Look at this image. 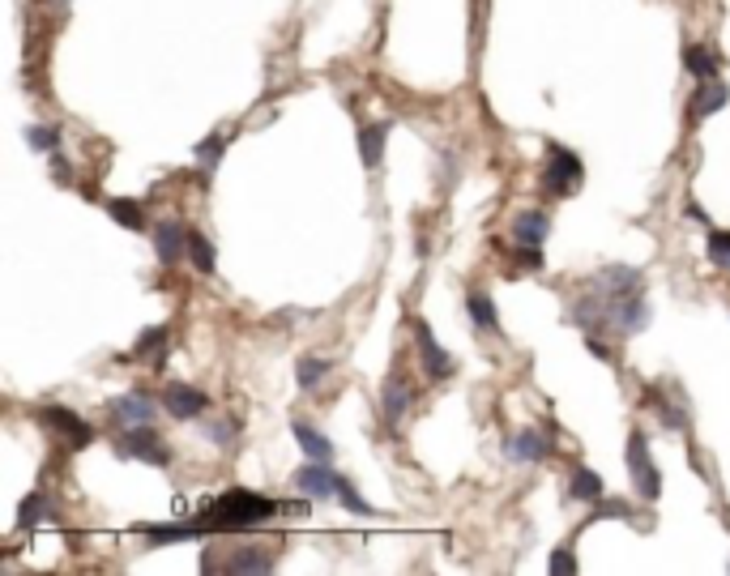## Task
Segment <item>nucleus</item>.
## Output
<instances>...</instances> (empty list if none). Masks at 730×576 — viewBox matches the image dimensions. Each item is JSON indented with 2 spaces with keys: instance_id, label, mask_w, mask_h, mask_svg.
Masks as SVG:
<instances>
[{
  "instance_id": "nucleus-26",
  "label": "nucleus",
  "mask_w": 730,
  "mask_h": 576,
  "mask_svg": "<svg viewBox=\"0 0 730 576\" xmlns=\"http://www.w3.org/2000/svg\"><path fill=\"white\" fill-rule=\"evenodd\" d=\"M329 372H333L329 359H321V355H304V359H299V367H295V380H299V389H316V384H321Z\"/></svg>"
},
{
  "instance_id": "nucleus-4",
  "label": "nucleus",
  "mask_w": 730,
  "mask_h": 576,
  "mask_svg": "<svg viewBox=\"0 0 730 576\" xmlns=\"http://www.w3.org/2000/svg\"><path fill=\"white\" fill-rule=\"evenodd\" d=\"M581 175H585L581 158L568 150V146H560V141H547V175H543V188L551 192V197H568V192L581 184Z\"/></svg>"
},
{
  "instance_id": "nucleus-25",
  "label": "nucleus",
  "mask_w": 730,
  "mask_h": 576,
  "mask_svg": "<svg viewBox=\"0 0 730 576\" xmlns=\"http://www.w3.org/2000/svg\"><path fill=\"white\" fill-rule=\"evenodd\" d=\"M167 350H171V346H167V329L154 325V329H146V333L137 338V350H133V355H137V359H154V367H163Z\"/></svg>"
},
{
  "instance_id": "nucleus-14",
  "label": "nucleus",
  "mask_w": 730,
  "mask_h": 576,
  "mask_svg": "<svg viewBox=\"0 0 730 576\" xmlns=\"http://www.w3.org/2000/svg\"><path fill=\"white\" fill-rule=\"evenodd\" d=\"M410 402H415V393H410V380L393 372L385 380V389H380V410H385V423L398 427L406 414H410Z\"/></svg>"
},
{
  "instance_id": "nucleus-7",
  "label": "nucleus",
  "mask_w": 730,
  "mask_h": 576,
  "mask_svg": "<svg viewBox=\"0 0 730 576\" xmlns=\"http://www.w3.org/2000/svg\"><path fill=\"white\" fill-rule=\"evenodd\" d=\"M163 406H167V414L171 419H180V423H193V419H201L205 410H210V397H205L197 384H184V380H167V389H163Z\"/></svg>"
},
{
  "instance_id": "nucleus-29",
  "label": "nucleus",
  "mask_w": 730,
  "mask_h": 576,
  "mask_svg": "<svg viewBox=\"0 0 730 576\" xmlns=\"http://www.w3.org/2000/svg\"><path fill=\"white\" fill-rule=\"evenodd\" d=\"M193 154H197V163L205 167V175H210V171L218 167V158L227 154V137H222V133H210L205 141H197V150H193Z\"/></svg>"
},
{
  "instance_id": "nucleus-3",
  "label": "nucleus",
  "mask_w": 730,
  "mask_h": 576,
  "mask_svg": "<svg viewBox=\"0 0 730 576\" xmlns=\"http://www.w3.org/2000/svg\"><path fill=\"white\" fill-rule=\"evenodd\" d=\"M624 461H628L632 487H637V495H641V500H658V495H662V474H658V466H654V457H649L645 431H632V436H628Z\"/></svg>"
},
{
  "instance_id": "nucleus-13",
  "label": "nucleus",
  "mask_w": 730,
  "mask_h": 576,
  "mask_svg": "<svg viewBox=\"0 0 730 576\" xmlns=\"http://www.w3.org/2000/svg\"><path fill=\"white\" fill-rule=\"evenodd\" d=\"M154 256L163 265H180L184 261V256H188V231H184V222H176V218L154 222Z\"/></svg>"
},
{
  "instance_id": "nucleus-6",
  "label": "nucleus",
  "mask_w": 730,
  "mask_h": 576,
  "mask_svg": "<svg viewBox=\"0 0 730 576\" xmlns=\"http://www.w3.org/2000/svg\"><path fill=\"white\" fill-rule=\"evenodd\" d=\"M278 555L269 547H227V559H201L210 572H274Z\"/></svg>"
},
{
  "instance_id": "nucleus-24",
  "label": "nucleus",
  "mask_w": 730,
  "mask_h": 576,
  "mask_svg": "<svg viewBox=\"0 0 730 576\" xmlns=\"http://www.w3.org/2000/svg\"><path fill=\"white\" fill-rule=\"evenodd\" d=\"M103 210L111 214V222H120L124 231H146V214H141L137 201H124V197H111Z\"/></svg>"
},
{
  "instance_id": "nucleus-20",
  "label": "nucleus",
  "mask_w": 730,
  "mask_h": 576,
  "mask_svg": "<svg viewBox=\"0 0 730 576\" xmlns=\"http://www.w3.org/2000/svg\"><path fill=\"white\" fill-rule=\"evenodd\" d=\"M141 534H146L154 547H167V542H193L201 538V525L197 521H176V525H141Z\"/></svg>"
},
{
  "instance_id": "nucleus-16",
  "label": "nucleus",
  "mask_w": 730,
  "mask_h": 576,
  "mask_svg": "<svg viewBox=\"0 0 730 576\" xmlns=\"http://www.w3.org/2000/svg\"><path fill=\"white\" fill-rule=\"evenodd\" d=\"M726 99H730V86L722 82V77H709V82H701V86L692 90V116L696 120L718 116V111L726 107Z\"/></svg>"
},
{
  "instance_id": "nucleus-32",
  "label": "nucleus",
  "mask_w": 730,
  "mask_h": 576,
  "mask_svg": "<svg viewBox=\"0 0 730 576\" xmlns=\"http://www.w3.org/2000/svg\"><path fill=\"white\" fill-rule=\"evenodd\" d=\"M205 436H210L218 448H227L231 440H235V419H205Z\"/></svg>"
},
{
  "instance_id": "nucleus-21",
  "label": "nucleus",
  "mask_w": 730,
  "mask_h": 576,
  "mask_svg": "<svg viewBox=\"0 0 730 576\" xmlns=\"http://www.w3.org/2000/svg\"><path fill=\"white\" fill-rule=\"evenodd\" d=\"M684 64H688V73L696 77V82H709V77L722 73V60L713 56L705 43H688V47H684Z\"/></svg>"
},
{
  "instance_id": "nucleus-34",
  "label": "nucleus",
  "mask_w": 730,
  "mask_h": 576,
  "mask_svg": "<svg viewBox=\"0 0 730 576\" xmlns=\"http://www.w3.org/2000/svg\"><path fill=\"white\" fill-rule=\"evenodd\" d=\"M594 508H598V512H594V521H611V517L628 521V517H632V508H628L624 500H598Z\"/></svg>"
},
{
  "instance_id": "nucleus-8",
  "label": "nucleus",
  "mask_w": 730,
  "mask_h": 576,
  "mask_svg": "<svg viewBox=\"0 0 730 576\" xmlns=\"http://www.w3.org/2000/svg\"><path fill=\"white\" fill-rule=\"evenodd\" d=\"M120 453H124V457L146 461V466H158V470H163L167 461H171V448L154 436V427H124V436H120Z\"/></svg>"
},
{
  "instance_id": "nucleus-33",
  "label": "nucleus",
  "mask_w": 730,
  "mask_h": 576,
  "mask_svg": "<svg viewBox=\"0 0 730 576\" xmlns=\"http://www.w3.org/2000/svg\"><path fill=\"white\" fill-rule=\"evenodd\" d=\"M547 572H555V576H573V572H577V555H573V547H555V555L547 559Z\"/></svg>"
},
{
  "instance_id": "nucleus-12",
  "label": "nucleus",
  "mask_w": 730,
  "mask_h": 576,
  "mask_svg": "<svg viewBox=\"0 0 730 576\" xmlns=\"http://www.w3.org/2000/svg\"><path fill=\"white\" fill-rule=\"evenodd\" d=\"M107 410H111V419H116L120 427H154V414H158L154 397L150 393H137V389L133 393H120Z\"/></svg>"
},
{
  "instance_id": "nucleus-9",
  "label": "nucleus",
  "mask_w": 730,
  "mask_h": 576,
  "mask_svg": "<svg viewBox=\"0 0 730 576\" xmlns=\"http://www.w3.org/2000/svg\"><path fill=\"white\" fill-rule=\"evenodd\" d=\"M547 453H551V436L543 427H521L504 440V457L513 466H538V461H547Z\"/></svg>"
},
{
  "instance_id": "nucleus-28",
  "label": "nucleus",
  "mask_w": 730,
  "mask_h": 576,
  "mask_svg": "<svg viewBox=\"0 0 730 576\" xmlns=\"http://www.w3.org/2000/svg\"><path fill=\"white\" fill-rule=\"evenodd\" d=\"M43 517H47V491L39 487V491H30L18 508V530H30V525H39Z\"/></svg>"
},
{
  "instance_id": "nucleus-2",
  "label": "nucleus",
  "mask_w": 730,
  "mask_h": 576,
  "mask_svg": "<svg viewBox=\"0 0 730 576\" xmlns=\"http://www.w3.org/2000/svg\"><path fill=\"white\" fill-rule=\"evenodd\" d=\"M278 512H282L278 500H265L257 491L231 487L197 512V525H201V534H235V530H257V525L278 517Z\"/></svg>"
},
{
  "instance_id": "nucleus-15",
  "label": "nucleus",
  "mask_w": 730,
  "mask_h": 576,
  "mask_svg": "<svg viewBox=\"0 0 730 576\" xmlns=\"http://www.w3.org/2000/svg\"><path fill=\"white\" fill-rule=\"evenodd\" d=\"M547 235H551V218H547V210H521V214L513 218V239H517V244L543 248Z\"/></svg>"
},
{
  "instance_id": "nucleus-31",
  "label": "nucleus",
  "mask_w": 730,
  "mask_h": 576,
  "mask_svg": "<svg viewBox=\"0 0 730 576\" xmlns=\"http://www.w3.org/2000/svg\"><path fill=\"white\" fill-rule=\"evenodd\" d=\"M705 252H709V265L730 269V231H718V227H713V231H709Z\"/></svg>"
},
{
  "instance_id": "nucleus-19",
  "label": "nucleus",
  "mask_w": 730,
  "mask_h": 576,
  "mask_svg": "<svg viewBox=\"0 0 730 576\" xmlns=\"http://www.w3.org/2000/svg\"><path fill=\"white\" fill-rule=\"evenodd\" d=\"M385 137H389V120L368 124L359 133V158H363V167H368V171H376L380 158H385Z\"/></svg>"
},
{
  "instance_id": "nucleus-23",
  "label": "nucleus",
  "mask_w": 730,
  "mask_h": 576,
  "mask_svg": "<svg viewBox=\"0 0 730 576\" xmlns=\"http://www.w3.org/2000/svg\"><path fill=\"white\" fill-rule=\"evenodd\" d=\"M188 261H193V269H197V274H205V278L218 269V252H214V244L201 231H188Z\"/></svg>"
},
{
  "instance_id": "nucleus-5",
  "label": "nucleus",
  "mask_w": 730,
  "mask_h": 576,
  "mask_svg": "<svg viewBox=\"0 0 730 576\" xmlns=\"http://www.w3.org/2000/svg\"><path fill=\"white\" fill-rule=\"evenodd\" d=\"M39 423L52 427L69 448H90L94 444V427L69 406H39Z\"/></svg>"
},
{
  "instance_id": "nucleus-22",
  "label": "nucleus",
  "mask_w": 730,
  "mask_h": 576,
  "mask_svg": "<svg viewBox=\"0 0 730 576\" xmlns=\"http://www.w3.org/2000/svg\"><path fill=\"white\" fill-rule=\"evenodd\" d=\"M568 491H573V500H581V504H598V500H607V483L594 474V470H585V466H577L573 470V478H568Z\"/></svg>"
},
{
  "instance_id": "nucleus-18",
  "label": "nucleus",
  "mask_w": 730,
  "mask_h": 576,
  "mask_svg": "<svg viewBox=\"0 0 730 576\" xmlns=\"http://www.w3.org/2000/svg\"><path fill=\"white\" fill-rule=\"evenodd\" d=\"M466 312H470V325L479 329V333H491V338L500 333L496 303H491V295H487V291H470V295H466Z\"/></svg>"
},
{
  "instance_id": "nucleus-30",
  "label": "nucleus",
  "mask_w": 730,
  "mask_h": 576,
  "mask_svg": "<svg viewBox=\"0 0 730 576\" xmlns=\"http://www.w3.org/2000/svg\"><path fill=\"white\" fill-rule=\"evenodd\" d=\"M338 504H342L346 512H355V517H372V504L363 500V495L355 491L351 478H342V474H338Z\"/></svg>"
},
{
  "instance_id": "nucleus-17",
  "label": "nucleus",
  "mask_w": 730,
  "mask_h": 576,
  "mask_svg": "<svg viewBox=\"0 0 730 576\" xmlns=\"http://www.w3.org/2000/svg\"><path fill=\"white\" fill-rule=\"evenodd\" d=\"M291 436H295L299 448H304L308 461H333V444H329V436H325V431H316L308 419H295V423H291Z\"/></svg>"
},
{
  "instance_id": "nucleus-10",
  "label": "nucleus",
  "mask_w": 730,
  "mask_h": 576,
  "mask_svg": "<svg viewBox=\"0 0 730 576\" xmlns=\"http://www.w3.org/2000/svg\"><path fill=\"white\" fill-rule=\"evenodd\" d=\"M415 350H419V367H423L427 380H444V376L453 372L449 350L436 342V333H432V325H427V320H415Z\"/></svg>"
},
{
  "instance_id": "nucleus-1",
  "label": "nucleus",
  "mask_w": 730,
  "mask_h": 576,
  "mask_svg": "<svg viewBox=\"0 0 730 576\" xmlns=\"http://www.w3.org/2000/svg\"><path fill=\"white\" fill-rule=\"evenodd\" d=\"M573 320L598 338V329H611L620 338H632L649 325V299H645V278L632 265H607L594 274V286L573 303Z\"/></svg>"
},
{
  "instance_id": "nucleus-27",
  "label": "nucleus",
  "mask_w": 730,
  "mask_h": 576,
  "mask_svg": "<svg viewBox=\"0 0 730 576\" xmlns=\"http://www.w3.org/2000/svg\"><path fill=\"white\" fill-rule=\"evenodd\" d=\"M26 146L35 154H56L60 150V128L56 124H30L26 128Z\"/></svg>"
},
{
  "instance_id": "nucleus-11",
  "label": "nucleus",
  "mask_w": 730,
  "mask_h": 576,
  "mask_svg": "<svg viewBox=\"0 0 730 576\" xmlns=\"http://www.w3.org/2000/svg\"><path fill=\"white\" fill-rule=\"evenodd\" d=\"M295 491L308 495V500H316V504L338 500V474L329 470V461H308V466L295 470Z\"/></svg>"
}]
</instances>
